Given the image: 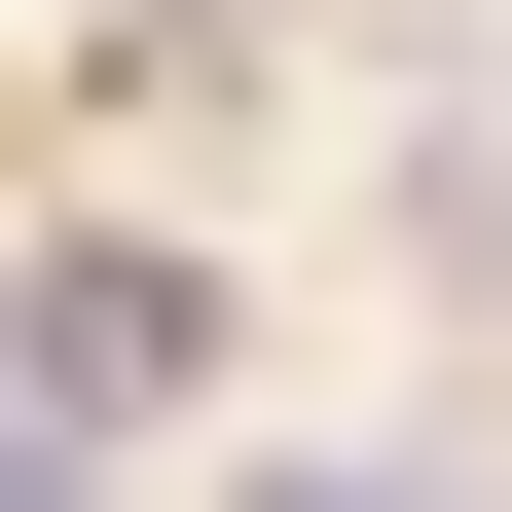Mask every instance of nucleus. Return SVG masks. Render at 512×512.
I'll use <instances>...</instances> for the list:
<instances>
[{"label": "nucleus", "instance_id": "nucleus-1", "mask_svg": "<svg viewBox=\"0 0 512 512\" xmlns=\"http://www.w3.org/2000/svg\"><path fill=\"white\" fill-rule=\"evenodd\" d=\"M256 512H439V476H330V439H293V476H256Z\"/></svg>", "mask_w": 512, "mask_h": 512}]
</instances>
